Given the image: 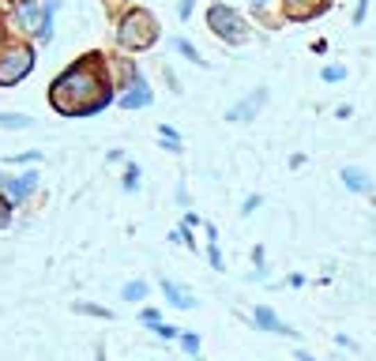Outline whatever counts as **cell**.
I'll list each match as a JSON object with an SVG mask.
<instances>
[{
    "label": "cell",
    "instance_id": "6da1fadb",
    "mask_svg": "<svg viewBox=\"0 0 376 361\" xmlns=\"http://www.w3.org/2000/svg\"><path fill=\"white\" fill-rule=\"evenodd\" d=\"M117 102V83L109 76V53L90 49L72 61L57 79L49 83V106L60 117H95L106 113Z\"/></svg>",
    "mask_w": 376,
    "mask_h": 361
},
{
    "label": "cell",
    "instance_id": "7a4b0ae2",
    "mask_svg": "<svg viewBox=\"0 0 376 361\" xmlns=\"http://www.w3.org/2000/svg\"><path fill=\"white\" fill-rule=\"evenodd\" d=\"M162 38V26L154 19L151 8L128 4L121 15H117V49L121 53H147L154 49Z\"/></svg>",
    "mask_w": 376,
    "mask_h": 361
},
{
    "label": "cell",
    "instance_id": "3957f363",
    "mask_svg": "<svg viewBox=\"0 0 376 361\" xmlns=\"http://www.w3.org/2000/svg\"><path fill=\"white\" fill-rule=\"evenodd\" d=\"M207 31L215 34L218 42H226V45H245L252 38V26L245 23V15L237 12V8L222 4V0L207 4Z\"/></svg>",
    "mask_w": 376,
    "mask_h": 361
},
{
    "label": "cell",
    "instance_id": "277c9868",
    "mask_svg": "<svg viewBox=\"0 0 376 361\" xmlns=\"http://www.w3.org/2000/svg\"><path fill=\"white\" fill-rule=\"evenodd\" d=\"M34 72V42L12 38L0 49V87H15Z\"/></svg>",
    "mask_w": 376,
    "mask_h": 361
},
{
    "label": "cell",
    "instance_id": "5b68a950",
    "mask_svg": "<svg viewBox=\"0 0 376 361\" xmlns=\"http://www.w3.org/2000/svg\"><path fill=\"white\" fill-rule=\"evenodd\" d=\"M45 19V4L42 0H8V23L15 26V38H38Z\"/></svg>",
    "mask_w": 376,
    "mask_h": 361
},
{
    "label": "cell",
    "instance_id": "8992f818",
    "mask_svg": "<svg viewBox=\"0 0 376 361\" xmlns=\"http://www.w3.org/2000/svg\"><path fill=\"white\" fill-rule=\"evenodd\" d=\"M38 181H42L38 170H26V173H19V177H4V188H0V192L19 207V203H26L34 192H38Z\"/></svg>",
    "mask_w": 376,
    "mask_h": 361
},
{
    "label": "cell",
    "instance_id": "52a82bcc",
    "mask_svg": "<svg viewBox=\"0 0 376 361\" xmlns=\"http://www.w3.org/2000/svg\"><path fill=\"white\" fill-rule=\"evenodd\" d=\"M327 12V0H282V19L290 23H309Z\"/></svg>",
    "mask_w": 376,
    "mask_h": 361
},
{
    "label": "cell",
    "instance_id": "ba28073f",
    "mask_svg": "<svg viewBox=\"0 0 376 361\" xmlns=\"http://www.w3.org/2000/svg\"><path fill=\"white\" fill-rule=\"evenodd\" d=\"M268 106V87H256L245 102H237L234 109H226V120H234V125H245V120H256V113Z\"/></svg>",
    "mask_w": 376,
    "mask_h": 361
},
{
    "label": "cell",
    "instance_id": "9c48e42d",
    "mask_svg": "<svg viewBox=\"0 0 376 361\" xmlns=\"http://www.w3.org/2000/svg\"><path fill=\"white\" fill-rule=\"evenodd\" d=\"M151 98H154L151 87H147V79L140 76L128 90H121V95H117V106H124V109H147V106H151Z\"/></svg>",
    "mask_w": 376,
    "mask_h": 361
},
{
    "label": "cell",
    "instance_id": "30bf717a",
    "mask_svg": "<svg viewBox=\"0 0 376 361\" xmlns=\"http://www.w3.org/2000/svg\"><path fill=\"white\" fill-rule=\"evenodd\" d=\"M252 323H256V328H263V331H271V335H293L290 323H282V320L268 309V305H260V309L252 312Z\"/></svg>",
    "mask_w": 376,
    "mask_h": 361
},
{
    "label": "cell",
    "instance_id": "8fae6325",
    "mask_svg": "<svg viewBox=\"0 0 376 361\" xmlns=\"http://www.w3.org/2000/svg\"><path fill=\"white\" fill-rule=\"evenodd\" d=\"M162 294H166V301L173 309H192V305H196V294L185 290V286L173 282V279H162Z\"/></svg>",
    "mask_w": 376,
    "mask_h": 361
},
{
    "label": "cell",
    "instance_id": "7c38bea8",
    "mask_svg": "<svg viewBox=\"0 0 376 361\" xmlns=\"http://www.w3.org/2000/svg\"><path fill=\"white\" fill-rule=\"evenodd\" d=\"M343 181H346V188H350V192H373V177L365 170H357V166H346Z\"/></svg>",
    "mask_w": 376,
    "mask_h": 361
},
{
    "label": "cell",
    "instance_id": "4fadbf2b",
    "mask_svg": "<svg viewBox=\"0 0 376 361\" xmlns=\"http://www.w3.org/2000/svg\"><path fill=\"white\" fill-rule=\"evenodd\" d=\"M53 12H57V0H45V19H42V31L34 42H42V45L53 42Z\"/></svg>",
    "mask_w": 376,
    "mask_h": 361
},
{
    "label": "cell",
    "instance_id": "5bb4252c",
    "mask_svg": "<svg viewBox=\"0 0 376 361\" xmlns=\"http://www.w3.org/2000/svg\"><path fill=\"white\" fill-rule=\"evenodd\" d=\"M207 260L215 271H222V252H218V230L215 226H207Z\"/></svg>",
    "mask_w": 376,
    "mask_h": 361
},
{
    "label": "cell",
    "instance_id": "9a60e30c",
    "mask_svg": "<svg viewBox=\"0 0 376 361\" xmlns=\"http://www.w3.org/2000/svg\"><path fill=\"white\" fill-rule=\"evenodd\" d=\"M170 45H173V49H177V53H181V57H188L192 64H204V57H199V49H196V45H192V42H185V38H173Z\"/></svg>",
    "mask_w": 376,
    "mask_h": 361
},
{
    "label": "cell",
    "instance_id": "2e32d148",
    "mask_svg": "<svg viewBox=\"0 0 376 361\" xmlns=\"http://www.w3.org/2000/svg\"><path fill=\"white\" fill-rule=\"evenodd\" d=\"M121 298H124V301H132V305H136V301H143V298H147V282H140V279H136V282H124Z\"/></svg>",
    "mask_w": 376,
    "mask_h": 361
},
{
    "label": "cell",
    "instance_id": "e0dca14e",
    "mask_svg": "<svg viewBox=\"0 0 376 361\" xmlns=\"http://www.w3.org/2000/svg\"><path fill=\"white\" fill-rule=\"evenodd\" d=\"M76 312H83V316H98V320H113V312H109V309L90 305V301H76Z\"/></svg>",
    "mask_w": 376,
    "mask_h": 361
},
{
    "label": "cell",
    "instance_id": "ac0fdd59",
    "mask_svg": "<svg viewBox=\"0 0 376 361\" xmlns=\"http://www.w3.org/2000/svg\"><path fill=\"white\" fill-rule=\"evenodd\" d=\"M34 120L26 113H0V128H31Z\"/></svg>",
    "mask_w": 376,
    "mask_h": 361
},
{
    "label": "cell",
    "instance_id": "d6986e66",
    "mask_svg": "<svg viewBox=\"0 0 376 361\" xmlns=\"http://www.w3.org/2000/svg\"><path fill=\"white\" fill-rule=\"evenodd\" d=\"M12 218H15V203L4 196V192H0V230H8L12 226Z\"/></svg>",
    "mask_w": 376,
    "mask_h": 361
},
{
    "label": "cell",
    "instance_id": "ffe728a7",
    "mask_svg": "<svg viewBox=\"0 0 376 361\" xmlns=\"http://www.w3.org/2000/svg\"><path fill=\"white\" fill-rule=\"evenodd\" d=\"M158 140H162V143H166V147H170V151H181V147H185V143H181V136H177V132H173V128H170V125H158Z\"/></svg>",
    "mask_w": 376,
    "mask_h": 361
},
{
    "label": "cell",
    "instance_id": "44dd1931",
    "mask_svg": "<svg viewBox=\"0 0 376 361\" xmlns=\"http://www.w3.org/2000/svg\"><path fill=\"white\" fill-rule=\"evenodd\" d=\"M320 79L324 83H343L346 79V64H327V68L320 72Z\"/></svg>",
    "mask_w": 376,
    "mask_h": 361
},
{
    "label": "cell",
    "instance_id": "7402d4cb",
    "mask_svg": "<svg viewBox=\"0 0 376 361\" xmlns=\"http://www.w3.org/2000/svg\"><path fill=\"white\" fill-rule=\"evenodd\" d=\"M140 177H143V173H140V166H136V162H128V170H124V192H136V188H140Z\"/></svg>",
    "mask_w": 376,
    "mask_h": 361
},
{
    "label": "cell",
    "instance_id": "603a6c76",
    "mask_svg": "<svg viewBox=\"0 0 376 361\" xmlns=\"http://www.w3.org/2000/svg\"><path fill=\"white\" fill-rule=\"evenodd\" d=\"M170 241H173V245H185V248H196V241H192V230H188V226L173 230V234H170Z\"/></svg>",
    "mask_w": 376,
    "mask_h": 361
},
{
    "label": "cell",
    "instance_id": "cb8c5ba5",
    "mask_svg": "<svg viewBox=\"0 0 376 361\" xmlns=\"http://www.w3.org/2000/svg\"><path fill=\"white\" fill-rule=\"evenodd\" d=\"M151 331H154V335H158V339H181V328H173V323H162V320L154 323Z\"/></svg>",
    "mask_w": 376,
    "mask_h": 361
},
{
    "label": "cell",
    "instance_id": "d4e9b609",
    "mask_svg": "<svg viewBox=\"0 0 376 361\" xmlns=\"http://www.w3.org/2000/svg\"><path fill=\"white\" fill-rule=\"evenodd\" d=\"M12 38H15V31H12V23H8V15L0 12V49H4V45L12 42Z\"/></svg>",
    "mask_w": 376,
    "mask_h": 361
},
{
    "label": "cell",
    "instance_id": "484cf974",
    "mask_svg": "<svg viewBox=\"0 0 376 361\" xmlns=\"http://www.w3.org/2000/svg\"><path fill=\"white\" fill-rule=\"evenodd\" d=\"M181 346H185L188 354H199V335H181Z\"/></svg>",
    "mask_w": 376,
    "mask_h": 361
},
{
    "label": "cell",
    "instance_id": "4316f807",
    "mask_svg": "<svg viewBox=\"0 0 376 361\" xmlns=\"http://www.w3.org/2000/svg\"><path fill=\"white\" fill-rule=\"evenodd\" d=\"M140 320L147 323V328H154V323H158V309H143V312H140Z\"/></svg>",
    "mask_w": 376,
    "mask_h": 361
},
{
    "label": "cell",
    "instance_id": "83f0119b",
    "mask_svg": "<svg viewBox=\"0 0 376 361\" xmlns=\"http://www.w3.org/2000/svg\"><path fill=\"white\" fill-rule=\"evenodd\" d=\"M12 162H23V166H34V162H42V154H38V151H26V154H19V159H12Z\"/></svg>",
    "mask_w": 376,
    "mask_h": 361
},
{
    "label": "cell",
    "instance_id": "f1b7e54d",
    "mask_svg": "<svg viewBox=\"0 0 376 361\" xmlns=\"http://www.w3.org/2000/svg\"><path fill=\"white\" fill-rule=\"evenodd\" d=\"M256 207H260V196H249V200H245V207H241V215H252Z\"/></svg>",
    "mask_w": 376,
    "mask_h": 361
},
{
    "label": "cell",
    "instance_id": "f546056e",
    "mask_svg": "<svg viewBox=\"0 0 376 361\" xmlns=\"http://www.w3.org/2000/svg\"><path fill=\"white\" fill-rule=\"evenodd\" d=\"M185 226H188V230H196V226H204V218H199L196 211H188V215H185Z\"/></svg>",
    "mask_w": 376,
    "mask_h": 361
},
{
    "label": "cell",
    "instance_id": "4dcf8cb0",
    "mask_svg": "<svg viewBox=\"0 0 376 361\" xmlns=\"http://www.w3.org/2000/svg\"><path fill=\"white\" fill-rule=\"evenodd\" d=\"M365 12H369V0H357V12H354V23L365 19Z\"/></svg>",
    "mask_w": 376,
    "mask_h": 361
},
{
    "label": "cell",
    "instance_id": "1f68e13d",
    "mask_svg": "<svg viewBox=\"0 0 376 361\" xmlns=\"http://www.w3.org/2000/svg\"><path fill=\"white\" fill-rule=\"evenodd\" d=\"M177 15H181V19H188V15H192V0H181V4H177Z\"/></svg>",
    "mask_w": 376,
    "mask_h": 361
},
{
    "label": "cell",
    "instance_id": "d6a6232c",
    "mask_svg": "<svg viewBox=\"0 0 376 361\" xmlns=\"http://www.w3.org/2000/svg\"><path fill=\"white\" fill-rule=\"evenodd\" d=\"M297 361H316L313 354H305V350H297Z\"/></svg>",
    "mask_w": 376,
    "mask_h": 361
},
{
    "label": "cell",
    "instance_id": "836d02e7",
    "mask_svg": "<svg viewBox=\"0 0 376 361\" xmlns=\"http://www.w3.org/2000/svg\"><path fill=\"white\" fill-rule=\"evenodd\" d=\"M271 4V0H252V8H268Z\"/></svg>",
    "mask_w": 376,
    "mask_h": 361
},
{
    "label": "cell",
    "instance_id": "e575fe53",
    "mask_svg": "<svg viewBox=\"0 0 376 361\" xmlns=\"http://www.w3.org/2000/svg\"><path fill=\"white\" fill-rule=\"evenodd\" d=\"M98 361H106V354H102V350H98Z\"/></svg>",
    "mask_w": 376,
    "mask_h": 361
},
{
    "label": "cell",
    "instance_id": "d590c367",
    "mask_svg": "<svg viewBox=\"0 0 376 361\" xmlns=\"http://www.w3.org/2000/svg\"><path fill=\"white\" fill-rule=\"evenodd\" d=\"M0 188H4V177H0Z\"/></svg>",
    "mask_w": 376,
    "mask_h": 361
},
{
    "label": "cell",
    "instance_id": "8d00e7d4",
    "mask_svg": "<svg viewBox=\"0 0 376 361\" xmlns=\"http://www.w3.org/2000/svg\"><path fill=\"white\" fill-rule=\"evenodd\" d=\"M113 4H121V0H113Z\"/></svg>",
    "mask_w": 376,
    "mask_h": 361
}]
</instances>
